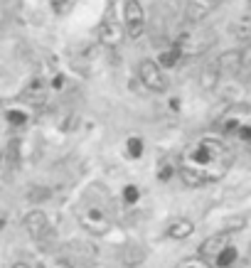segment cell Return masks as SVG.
I'll list each match as a JSON object with an SVG mask.
<instances>
[{"label": "cell", "instance_id": "cell-10", "mask_svg": "<svg viewBox=\"0 0 251 268\" xmlns=\"http://www.w3.org/2000/svg\"><path fill=\"white\" fill-rule=\"evenodd\" d=\"M244 67V62H241V52L239 49H234V52H224V55H219L217 62H214V69H217V74H236L239 69Z\"/></svg>", "mask_w": 251, "mask_h": 268}, {"label": "cell", "instance_id": "cell-24", "mask_svg": "<svg viewBox=\"0 0 251 268\" xmlns=\"http://www.w3.org/2000/svg\"><path fill=\"white\" fill-rule=\"evenodd\" d=\"M62 81H64V79H62V77L52 79V86H55V89H62Z\"/></svg>", "mask_w": 251, "mask_h": 268}, {"label": "cell", "instance_id": "cell-22", "mask_svg": "<svg viewBox=\"0 0 251 268\" xmlns=\"http://www.w3.org/2000/svg\"><path fill=\"white\" fill-rule=\"evenodd\" d=\"M168 177H170V168H163L160 170V180H168Z\"/></svg>", "mask_w": 251, "mask_h": 268}, {"label": "cell", "instance_id": "cell-14", "mask_svg": "<svg viewBox=\"0 0 251 268\" xmlns=\"http://www.w3.org/2000/svg\"><path fill=\"white\" fill-rule=\"evenodd\" d=\"M234 27V37L239 39V42H249L251 37V18L244 13V15H239V20L232 25Z\"/></svg>", "mask_w": 251, "mask_h": 268}, {"label": "cell", "instance_id": "cell-18", "mask_svg": "<svg viewBox=\"0 0 251 268\" xmlns=\"http://www.w3.org/2000/svg\"><path fill=\"white\" fill-rule=\"evenodd\" d=\"M126 153L131 157H140L143 155V140L140 138H128L126 140Z\"/></svg>", "mask_w": 251, "mask_h": 268}, {"label": "cell", "instance_id": "cell-25", "mask_svg": "<svg viewBox=\"0 0 251 268\" xmlns=\"http://www.w3.org/2000/svg\"><path fill=\"white\" fill-rule=\"evenodd\" d=\"M13 268H32V266H30V263H25V261H20V263H15Z\"/></svg>", "mask_w": 251, "mask_h": 268}, {"label": "cell", "instance_id": "cell-5", "mask_svg": "<svg viewBox=\"0 0 251 268\" xmlns=\"http://www.w3.org/2000/svg\"><path fill=\"white\" fill-rule=\"evenodd\" d=\"M138 79L143 81V86L148 91H155V94H165L170 81H168V74L163 72V67L155 62V59H143L138 64Z\"/></svg>", "mask_w": 251, "mask_h": 268}, {"label": "cell", "instance_id": "cell-21", "mask_svg": "<svg viewBox=\"0 0 251 268\" xmlns=\"http://www.w3.org/2000/svg\"><path fill=\"white\" fill-rule=\"evenodd\" d=\"M69 3H72V0H52V5L57 8V13H67V8H69Z\"/></svg>", "mask_w": 251, "mask_h": 268}, {"label": "cell", "instance_id": "cell-12", "mask_svg": "<svg viewBox=\"0 0 251 268\" xmlns=\"http://www.w3.org/2000/svg\"><path fill=\"white\" fill-rule=\"evenodd\" d=\"M194 234V224L190 219H185V217H177L170 222V227H168V236L170 239H177V241H182V239H187V236H192Z\"/></svg>", "mask_w": 251, "mask_h": 268}, {"label": "cell", "instance_id": "cell-9", "mask_svg": "<svg viewBox=\"0 0 251 268\" xmlns=\"http://www.w3.org/2000/svg\"><path fill=\"white\" fill-rule=\"evenodd\" d=\"M222 5V0H187V10H185V20L190 25H197L207 15H212L214 10Z\"/></svg>", "mask_w": 251, "mask_h": 268}, {"label": "cell", "instance_id": "cell-17", "mask_svg": "<svg viewBox=\"0 0 251 268\" xmlns=\"http://www.w3.org/2000/svg\"><path fill=\"white\" fill-rule=\"evenodd\" d=\"M177 268H212V263H207L205 258H199V256H190V258H182Z\"/></svg>", "mask_w": 251, "mask_h": 268}, {"label": "cell", "instance_id": "cell-1", "mask_svg": "<svg viewBox=\"0 0 251 268\" xmlns=\"http://www.w3.org/2000/svg\"><path fill=\"white\" fill-rule=\"evenodd\" d=\"M234 148L222 135H199L180 155V177L190 187L219 182L234 165Z\"/></svg>", "mask_w": 251, "mask_h": 268}, {"label": "cell", "instance_id": "cell-6", "mask_svg": "<svg viewBox=\"0 0 251 268\" xmlns=\"http://www.w3.org/2000/svg\"><path fill=\"white\" fill-rule=\"evenodd\" d=\"M145 30V13H143V5L138 0H126L123 5V32L126 37L138 39Z\"/></svg>", "mask_w": 251, "mask_h": 268}, {"label": "cell", "instance_id": "cell-11", "mask_svg": "<svg viewBox=\"0 0 251 268\" xmlns=\"http://www.w3.org/2000/svg\"><path fill=\"white\" fill-rule=\"evenodd\" d=\"M227 246V236L224 234H217V236H210V239H205L202 241V246H199V258H205L207 263H212L214 258H217V253Z\"/></svg>", "mask_w": 251, "mask_h": 268}, {"label": "cell", "instance_id": "cell-15", "mask_svg": "<svg viewBox=\"0 0 251 268\" xmlns=\"http://www.w3.org/2000/svg\"><path fill=\"white\" fill-rule=\"evenodd\" d=\"M25 98H35L37 103L44 101V84H42V79H35V81L30 84V89L25 91Z\"/></svg>", "mask_w": 251, "mask_h": 268}, {"label": "cell", "instance_id": "cell-19", "mask_svg": "<svg viewBox=\"0 0 251 268\" xmlns=\"http://www.w3.org/2000/svg\"><path fill=\"white\" fill-rule=\"evenodd\" d=\"M5 118H8L10 126H25L27 123V114H22V111H8Z\"/></svg>", "mask_w": 251, "mask_h": 268}, {"label": "cell", "instance_id": "cell-23", "mask_svg": "<svg viewBox=\"0 0 251 268\" xmlns=\"http://www.w3.org/2000/svg\"><path fill=\"white\" fill-rule=\"evenodd\" d=\"M234 268H249V261H244V258H241V261H236V263H234Z\"/></svg>", "mask_w": 251, "mask_h": 268}, {"label": "cell", "instance_id": "cell-16", "mask_svg": "<svg viewBox=\"0 0 251 268\" xmlns=\"http://www.w3.org/2000/svg\"><path fill=\"white\" fill-rule=\"evenodd\" d=\"M177 62H180V52L175 49V44L170 47V49H165V52L160 55V59H158V64H160V67H175Z\"/></svg>", "mask_w": 251, "mask_h": 268}, {"label": "cell", "instance_id": "cell-8", "mask_svg": "<svg viewBox=\"0 0 251 268\" xmlns=\"http://www.w3.org/2000/svg\"><path fill=\"white\" fill-rule=\"evenodd\" d=\"M25 231L35 239V241H44L49 236V217L42 209H32L27 217H25Z\"/></svg>", "mask_w": 251, "mask_h": 268}, {"label": "cell", "instance_id": "cell-3", "mask_svg": "<svg viewBox=\"0 0 251 268\" xmlns=\"http://www.w3.org/2000/svg\"><path fill=\"white\" fill-rule=\"evenodd\" d=\"M214 44V32L207 27H187L177 42H175V49L180 52V57H197L202 52H207Z\"/></svg>", "mask_w": 251, "mask_h": 268}, {"label": "cell", "instance_id": "cell-4", "mask_svg": "<svg viewBox=\"0 0 251 268\" xmlns=\"http://www.w3.org/2000/svg\"><path fill=\"white\" fill-rule=\"evenodd\" d=\"M219 126H222L224 135H236L244 143L251 138V116L246 111V106H234L232 111L219 121Z\"/></svg>", "mask_w": 251, "mask_h": 268}, {"label": "cell", "instance_id": "cell-2", "mask_svg": "<svg viewBox=\"0 0 251 268\" xmlns=\"http://www.w3.org/2000/svg\"><path fill=\"white\" fill-rule=\"evenodd\" d=\"M77 222L81 224V229L89 231L91 236H106L114 227V219H111L109 209L96 204V202H81L77 207Z\"/></svg>", "mask_w": 251, "mask_h": 268}, {"label": "cell", "instance_id": "cell-20", "mask_svg": "<svg viewBox=\"0 0 251 268\" xmlns=\"http://www.w3.org/2000/svg\"><path fill=\"white\" fill-rule=\"evenodd\" d=\"M138 197H140V192H138L135 185H128V187L123 190V202H126V204H135V202H138Z\"/></svg>", "mask_w": 251, "mask_h": 268}, {"label": "cell", "instance_id": "cell-13", "mask_svg": "<svg viewBox=\"0 0 251 268\" xmlns=\"http://www.w3.org/2000/svg\"><path fill=\"white\" fill-rule=\"evenodd\" d=\"M239 261V253H236V249H234L232 244H227L224 249L217 253V258H214L212 263L217 268H234V263Z\"/></svg>", "mask_w": 251, "mask_h": 268}, {"label": "cell", "instance_id": "cell-7", "mask_svg": "<svg viewBox=\"0 0 251 268\" xmlns=\"http://www.w3.org/2000/svg\"><path fill=\"white\" fill-rule=\"evenodd\" d=\"M123 37H126L123 22L118 20V15L114 10H109L106 18L101 20V27H98V39H101V44H106V47H118V44L123 42Z\"/></svg>", "mask_w": 251, "mask_h": 268}]
</instances>
